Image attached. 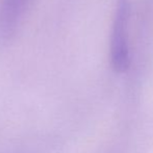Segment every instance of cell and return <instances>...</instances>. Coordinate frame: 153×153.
I'll return each mask as SVG.
<instances>
[{"mask_svg": "<svg viewBox=\"0 0 153 153\" xmlns=\"http://www.w3.org/2000/svg\"><path fill=\"white\" fill-rule=\"evenodd\" d=\"M32 0H0V48L16 36Z\"/></svg>", "mask_w": 153, "mask_h": 153, "instance_id": "obj_2", "label": "cell"}, {"mask_svg": "<svg viewBox=\"0 0 153 153\" xmlns=\"http://www.w3.org/2000/svg\"><path fill=\"white\" fill-rule=\"evenodd\" d=\"M129 12V0L116 1V10L109 38V61L113 69L118 73L125 72L128 69L130 62L127 34Z\"/></svg>", "mask_w": 153, "mask_h": 153, "instance_id": "obj_1", "label": "cell"}]
</instances>
